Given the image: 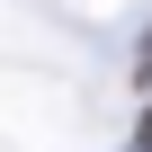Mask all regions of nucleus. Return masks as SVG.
Returning a JSON list of instances; mask_svg holds the SVG:
<instances>
[{
  "instance_id": "1",
  "label": "nucleus",
  "mask_w": 152,
  "mask_h": 152,
  "mask_svg": "<svg viewBox=\"0 0 152 152\" xmlns=\"http://www.w3.org/2000/svg\"><path fill=\"white\" fill-rule=\"evenodd\" d=\"M134 152H152V116H143V143H134Z\"/></svg>"
},
{
  "instance_id": "2",
  "label": "nucleus",
  "mask_w": 152,
  "mask_h": 152,
  "mask_svg": "<svg viewBox=\"0 0 152 152\" xmlns=\"http://www.w3.org/2000/svg\"><path fill=\"white\" fill-rule=\"evenodd\" d=\"M143 81H152V54H143Z\"/></svg>"
}]
</instances>
